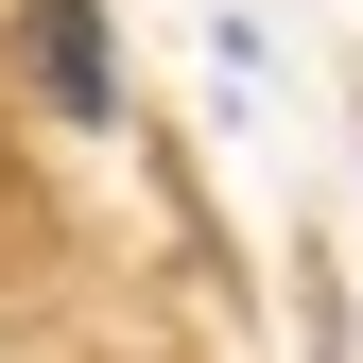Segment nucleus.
<instances>
[{"label":"nucleus","instance_id":"f257e3e1","mask_svg":"<svg viewBox=\"0 0 363 363\" xmlns=\"http://www.w3.org/2000/svg\"><path fill=\"white\" fill-rule=\"evenodd\" d=\"M35 86H52L69 121L104 104V18H86V0H35Z\"/></svg>","mask_w":363,"mask_h":363}]
</instances>
